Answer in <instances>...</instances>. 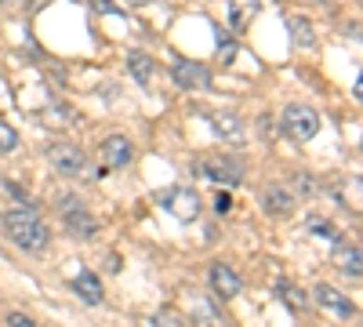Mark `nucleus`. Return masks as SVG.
Listing matches in <instances>:
<instances>
[{
  "label": "nucleus",
  "mask_w": 363,
  "mask_h": 327,
  "mask_svg": "<svg viewBox=\"0 0 363 327\" xmlns=\"http://www.w3.org/2000/svg\"><path fill=\"white\" fill-rule=\"evenodd\" d=\"M262 204H265V211H269V215H277V218H287V215L294 211V196H291V189H284V186L265 189Z\"/></svg>",
  "instance_id": "ddd939ff"
},
{
  "label": "nucleus",
  "mask_w": 363,
  "mask_h": 327,
  "mask_svg": "<svg viewBox=\"0 0 363 327\" xmlns=\"http://www.w3.org/2000/svg\"><path fill=\"white\" fill-rule=\"evenodd\" d=\"M18 145V135H15V128L8 124V121H0V153H11Z\"/></svg>",
  "instance_id": "aec40b11"
},
{
  "label": "nucleus",
  "mask_w": 363,
  "mask_h": 327,
  "mask_svg": "<svg viewBox=\"0 0 363 327\" xmlns=\"http://www.w3.org/2000/svg\"><path fill=\"white\" fill-rule=\"evenodd\" d=\"M211 121V128L218 131V138H225V142H233V145H244L247 142V128H244V121H240L236 113H229V109H215L207 116Z\"/></svg>",
  "instance_id": "423d86ee"
},
{
  "label": "nucleus",
  "mask_w": 363,
  "mask_h": 327,
  "mask_svg": "<svg viewBox=\"0 0 363 327\" xmlns=\"http://www.w3.org/2000/svg\"><path fill=\"white\" fill-rule=\"evenodd\" d=\"M196 171L211 182H222V186H240L244 182V164L233 160V157H203L196 160Z\"/></svg>",
  "instance_id": "7ed1b4c3"
},
{
  "label": "nucleus",
  "mask_w": 363,
  "mask_h": 327,
  "mask_svg": "<svg viewBox=\"0 0 363 327\" xmlns=\"http://www.w3.org/2000/svg\"><path fill=\"white\" fill-rule=\"evenodd\" d=\"M277 291H280V299H284L287 306H294V313H306V309H309V302H306V294H301V287H294V284L280 280V284H277Z\"/></svg>",
  "instance_id": "a211bd4d"
},
{
  "label": "nucleus",
  "mask_w": 363,
  "mask_h": 327,
  "mask_svg": "<svg viewBox=\"0 0 363 327\" xmlns=\"http://www.w3.org/2000/svg\"><path fill=\"white\" fill-rule=\"evenodd\" d=\"M153 327H186V320H182L174 309H160V313L153 316Z\"/></svg>",
  "instance_id": "412c9836"
},
{
  "label": "nucleus",
  "mask_w": 363,
  "mask_h": 327,
  "mask_svg": "<svg viewBox=\"0 0 363 327\" xmlns=\"http://www.w3.org/2000/svg\"><path fill=\"white\" fill-rule=\"evenodd\" d=\"M262 11V0H229V26L236 33H244V29L258 18Z\"/></svg>",
  "instance_id": "f8f14e48"
},
{
  "label": "nucleus",
  "mask_w": 363,
  "mask_h": 327,
  "mask_svg": "<svg viewBox=\"0 0 363 327\" xmlns=\"http://www.w3.org/2000/svg\"><path fill=\"white\" fill-rule=\"evenodd\" d=\"M48 160H51V167H55L58 174H84V171H87L84 153L73 150V145H66V142L51 145V150H48Z\"/></svg>",
  "instance_id": "0eeeda50"
},
{
  "label": "nucleus",
  "mask_w": 363,
  "mask_h": 327,
  "mask_svg": "<svg viewBox=\"0 0 363 327\" xmlns=\"http://www.w3.org/2000/svg\"><path fill=\"white\" fill-rule=\"evenodd\" d=\"M99 157H102L106 167H124V164H131V157H135V145H131L124 135H109V138L99 145Z\"/></svg>",
  "instance_id": "6e6552de"
},
{
  "label": "nucleus",
  "mask_w": 363,
  "mask_h": 327,
  "mask_svg": "<svg viewBox=\"0 0 363 327\" xmlns=\"http://www.w3.org/2000/svg\"><path fill=\"white\" fill-rule=\"evenodd\" d=\"M291 186H294L301 196H320V189H323L313 174H294V178H291Z\"/></svg>",
  "instance_id": "6ab92c4d"
},
{
  "label": "nucleus",
  "mask_w": 363,
  "mask_h": 327,
  "mask_svg": "<svg viewBox=\"0 0 363 327\" xmlns=\"http://www.w3.org/2000/svg\"><path fill=\"white\" fill-rule=\"evenodd\" d=\"M211 287H215V294H218V299H236V294H240V287H244V284H240L236 270H229L225 262H215V265H211Z\"/></svg>",
  "instance_id": "9b49d317"
},
{
  "label": "nucleus",
  "mask_w": 363,
  "mask_h": 327,
  "mask_svg": "<svg viewBox=\"0 0 363 327\" xmlns=\"http://www.w3.org/2000/svg\"><path fill=\"white\" fill-rule=\"evenodd\" d=\"M280 128H284V135L294 138V142H309V138L320 131V113H316L313 106H298V102H291V106H284Z\"/></svg>",
  "instance_id": "f03ea898"
},
{
  "label": "nucleus",
  "mask_w": 363,
  "mask_h": 327,
  "mask_svg": "<svg viewBox=\"0 0 363 327\" xmlns=\"http://www.w3.org/2000/svg\"><path fill=\"white\" fill-rule=\"evenodd\" d=\"M287 29H291V37H294L298 48H313V26H309V18L294 15V18H287Z\"/></svg>",
  "instance_id": "f3484780"
},
{
  "label": "nucleus",
  "mask_w": 363,
  "mask_h": 327,
  "mask_svg": "<svg viewBox=\"0 0 363 327\" xmlns=\"http://www.w3.org/2000/svg\"><path fill=\"white\" fill-rule=\"evenodd\" d=\"M0 226H4V233L29 255H40L51 244L48 226L40 222L37 211H29V207H11V211H4V215H0Z\"/></svg>",
  "instance_id": "f257e3e1"
},
{
  "label": "nucleus",
  "mask_w": 363,
  "mask_h": 327,
  "mask_svg": "<svg viewBox=\"0 0 363 327\" xmlns=\"http://www.w3.org/2000/svg\"><path fill=\"white\" fill-rule=\"evenodd\" d=\"M8 327H40L33 316H26V313H11L8 316Z\"/></svg>",
  "instance_id": "5701e85b"
},
{
  "label": "nucleus",
  "mask_w": 363,
  "mask_h": 327,
  "mask_svg": "<svg viewBox=\"0 0 363 327\" xmlns=\"http://www.w3.org/2000/svg\"><path fill=\"white\" fill-rule=\"evenodd\" d=\"M233 58H236V40H229V37H222V33H218V62H222V66H229Z\"/></svg>",
  "instance_id": "4be33fe9"
},
{
  "label": "nucleus",
  "mask_w": 363,
  "mask_h": 327,
  "mask_svg": "<svg viewBox=\"0 0 363 327\" xmlns=\"http://www.w3.org/2000/svg\"><path fill=\"white\" fill-rule=\"evenodd\" d=\"M316 302H320L323 309H330L335 316H342V320L356 316V302L349 299V294H342V291H335V287H327V284L316 287Z\"/></svg>",
  "instance_id": "9d476101"
},
{
  "label": "nucleus",
  "mask_w": 363,
  "mask_h": 327,
  "mask_svg": "<svg viewBox=\"0 0 363 327\" xmlns=\"http://www.w3.org/2000/svg\"><path fill=\"white\" fill-rule=\"evenodd\" d=\"M171 77L178 87H189V92H203L211 84V73L200 66V62H189V58H174L171 62Z\"/></svg>",
  "instance_id": "39448f33"
},
{
  "label": "nucleus",
  "mask_w": 363,
  "mask_h": 327,
  "mask_svg": "<svg viewBox=\"0 0 363 327\" xmlns=\"http://www.w3.org/2000/svg\"><path fill=\"white\" fill-rule=\"evenodd\" d=\"M164 204H167V211L178 222H196L200 218V196L193 189H167L164 193Z\"/></svg>",
  "instance_id": "20e7f679"
},
{
  "label": "nucleus",
  "mask_w": 363,
  "mask_h": 327,
  "mask_svg": "<svg viewBox=\"0 0 363 327\" xmlns=\"http://www.w3.org/2000/svg\"><path fill=\"white\" fill-rule=\"evenodd\" d=\"M128 70H131V77H135L138 84H149V80H153V73H157L153 58L142 55V51H131V58H128Z\"/></svg>",
  "instance_id": "dca6fc26"
},
{
  "label": "nucleus",
  "mask_w": 363,
  "mask_h": 327,
  "mask_svg": "<svg viewBox=\"0 0 363 327\" xmlns=\"http://www.w3.org/2000/svg\"><path fill=\"white\" fill-rule=\"evenodd\" d=\"M335 265L342 273H349L352 280H359L363 277V255H359V248L352 244V248H345V244H338L335 248Z\"/></svg>",
  "instance_id": "2eb2a0df"
},
{
  "label": "nucleus",
  "mask_w": 363,
  "mask_h": 327,
  "mask_svg": "<svg viewBox=\"0 0 363 327\" xmlns=\"http://www.w3.org/2000/svg\"><path fill=\"white\" fill-rule=\"evenodd\" d=\"M62 222H66V229L73 233V236H80V240H87V236H95V218H91L80 204H73V200H66L62 204Z\"/></svg>",
  "instance_id": "1a4fd4ad"
},
{
  "label": "nucleus",
  "mask_w": 363,
  "mask_h": 327,
  "mask_svg": "<svg viewBox=\"0 0 363 327\" xmlns=\"http://www.w3.org/2000/svg\"><path fill=\"white\" fill-rule=\"evenodd\" d=\"M128 4H145V0H128Z\"/></svg>",
  "instance_id": "393cba45"
},
{
  "label": "nucleus",
  "mask_w": 363,
  "mask_h": 327,
  "mask_svg": "<svg viewBox=\"0 0 363 327\" xmlns=\"http://www.w3.org/2000/svg\"><path fill=\"white\" fill-rule=\"evenodd\" d=\"M91 4H95V11H102V15H113V11H116L113 0H91Z\"/></svg>",
  "instance_id": "b1692460"
},
{
  "label": "nucleus",
  "mask_w": 363,
  "mask_h": 327,
  "mask_svg": "<svg viewBox=\"0 0 363 327\" xmlns=\"http://www.w3.org/2000/svg\"><path fill=\"white\" fill-rule=\"evenodd\" d=\"M73 291L80 294L87 306H102V299H106V291H102V284H99L95 273H77L73 277Z\"/></svg>",
  "instance_id": "4468645a"
}]
</instances>
